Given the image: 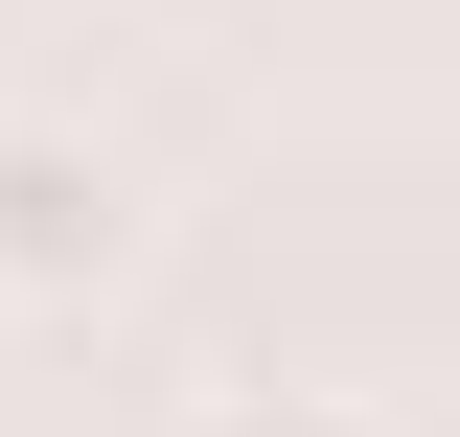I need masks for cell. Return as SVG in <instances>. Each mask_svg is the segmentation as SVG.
I'll return each instance as SVG.
<instances>
[{"label":"cell","instance_id":"1","mask_svg":"<svg viewBox=\"0 0 460 437\" xmlns=\"http://www.w3.org/2000/svg\"><path fill=\"white\" fill-rule=\"evenodd\" d=\"M115 276H138V162L23 93L0 115V323H93Z\"/></svg>","mask_w":460,"mask_h":437},{"label":"cell","instance_id":"2","mask_svg":"<svg viewBox=\"0 0 460 437\" xmlns=\"http://www.w3.org/2000/svg\"><path fill=\"white\" fill-rule=\"evenodd\" d=\"M184 437H392V415H323V391H277V415H253V391H230V415H184Z\"/></svg>","mask_w":460,"mask_h":437}]
</instances>
